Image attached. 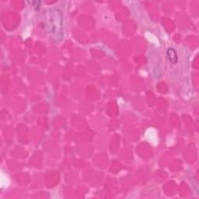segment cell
<instances>
[{"label": "cell", "instance_id": "cell-1", "mask_svg": "<svg viewBox=\"0 0 199 199\" xmlns=\"http://www.w3.org/2000/svg\"><path fill=\"white\" fill-rule=\"evenodd\" d=\"M167 56H168L169 60L172 63H176L177 61V55L174 49L169 48L167 51Z\"/></svg>", "mask_w": 199, "mask_h": 199}]
</instances>
